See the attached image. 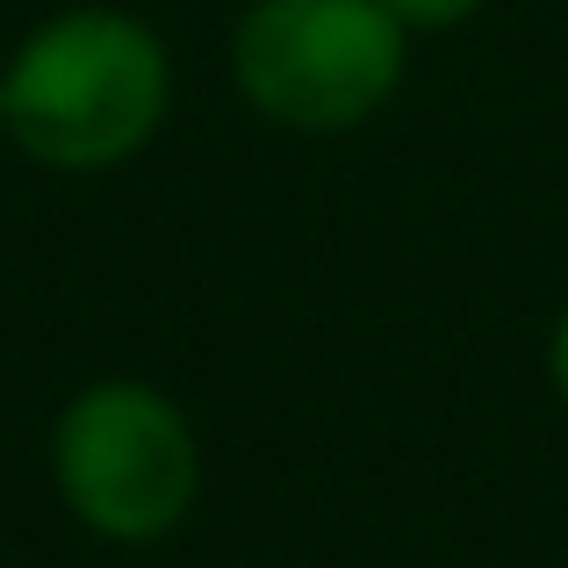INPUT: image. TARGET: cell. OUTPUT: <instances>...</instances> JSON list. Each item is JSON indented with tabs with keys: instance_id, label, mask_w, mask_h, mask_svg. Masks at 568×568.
<instances>
[{
	"instance_id": "1",
	"label": "cell",
	"mask_w": 568,
	"mask_h": 568,
	"mask_svg": "<svg viewBox=\"0 0 568 568\" xmlns=\"http://www.w3.org/2000/svg\"><path fill=\"white\" fill-rule=\"evenodd\" d=\"M8 138L37 166L109 173L152 144L173 94L166 43L123 8H72L29 29L0 72Z\"/></svg>"
},
{
	"instance_id": "2",
	"label": "cell",
	"mask_w": 568,
	"mask_h": 568,
	"mask_svg": "<svg viewBox=\"0 0 568 568\" xmlns=\"http://www.w3.org/2000/svg\"><path fill=\"white\" fill-rule=\"evenodd\" d=\"M51 475L87 532L101 540H159L187 518L202 489V454L181 403L152 382H94L58 410Z\"/></svg>"
},
{
	"instance_id": "3",
	"label": "cell",
	"mask_w": 568,
	"mask_h": 568,
	"mask_svg": "<svg viewBox=\"0 0 568 568\" xmlns=\"http://www.w3.org/2000/svg\"><path fill=\"white\" fill-rule=\"evenodd\" d=\"M231 72L260 115L288 130H346L403 80V22L382 0H252Z\"/></svg>"
},
{
	"instance_id": "4",
	"label": "cell",
	"mask_w": 568,
	"mask_h": 568,
	"mask_svg": "<svg viewBox=\"0 0 568 568\" xmlns=\"http://www.w3.org/2000/svg\"><path fill=\"white\" fill-rule=\"evenodd\" d=\"M388 14H396L403 29H454V22H468V14H483L489 0H382Z\"/></svg>"
},
{
	"instance_id": "5",
	"label": "cell",
	"mask_w": 568,
	"mask_h": 568,
	"mask_svg": "<svg viewBox=\"0 0 568 568\" xmlns=\"http://www.w3.org/2000/svg\"><path fill=\"white\" fill-rule=\"evenodd\" d=\"M547 375H555V388H561V403H568V317L555 324V346H547Z\"/></svg>"
},
{
	"instance_id": "6",
	"label": "cell",
	"mask_w": 568,
	"mask_h": 568,
	"mask_svg": "<svg viewBox=\"0 0 568 568\" xmlns=\"http://www.w3.org/2000/svg\"><path fill=\"white\" fill-rule=\"evenodd\" d=\"M0 130H8V94H0Z\"/></svg>"
}]
</instances>
